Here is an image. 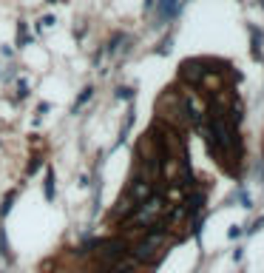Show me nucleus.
<instances>
[{"label":"nucleus","mask_w":264,"mask_h":273,"mask_svg":"<svg viewBox=\"0 0 264 273\" xmlns=\"http://www.w3.org/2000/svg\"><path fill=\"white\" fill-rule=\"evenodd\" d=\"M165 242H168L165 222H156V225H150V228L145 230V236H142L140 242L128 250V256H131L136 264H150V262H156L159 256H162Z\"/></svg>","instance_id":"obj_1"},{"label":"nucleus","mask_w":264,"mask_h":273,"mask_svg":"<svg viewBox=\"0 0 264 273\" xmlns=\"http://www.w3.org/2000/svg\"><path fill=\"white\" fill-rule=\"evenodd\" d=\"M128 250H131V245H128L122 236H111V239H100L97 250H94L91 256H94L102 267H111L114 262L128 259Z\"/></svg>","instance_id":"obj_2"},{"label":"nucleus","mask_w":264,"mask_h":273,"mask_svg":"<svg viewBox=\"0 0 264 273\" xmlns=\"http://www.w3.org/2000/svg\"><path fill=\"white\" fill-rule=\"evenodd\" d=\"M179 0H159L156 3V26H162V23H170V20L179 15Z\"/></svg>","instance_id":"obj_3"},{"label":"nucleus","mask_w":264,"mask_h":273,"mask_svg":"<svg viewBox=\"0 0 264 273\" xmlns=\"http://www.w3.org/2000/svg\"><path fill=\"white\" fill-rule=\"evenodd\" d=\"M43 196H46V202H54V196H57V174H54V168H46Z\"/></svg>","instance_id":"obj_4"},{"label":"nucleus","mask_w":264,"mask_h":273,"mask_svg":"<svg viewBox=\"0 0 264 273\" xmlns=\"http://www.w3.org/2000/svg\"><path fill=\"white\" fill-rule=\"evenodd\" d=\"M199 77H202V69H199V63H196V60L182 63V80H188V83H199Z\"/></svg>","instance_id":"obj_5"},{"label":"nucleus","mask_w":264,"mask_h":273,"mask_svg":"<svg viewBox=\"0 0 264 273\" xmlns=\"http://www.w3.org/2000/svg\"><path fill=\"white\" fill-rule=\"evenodd\" d=\"M91 97H94V86H86L82 91H80V97L74 100V106H71V114H77V111H80L82 106H86V103H88Z\"/></svg>","instance_id":"obj_6"},{"label":"nucleus","mask_w":264,"mask_h":273,"mask_svg":"<svg viewBox=\"0 0 264 273\" xmlns=\"http://www.w3.org/2000/svg\"><path fill=\"white\" fill-rule=\"evenodd\" d=\"M14 199H18V191H12V194L3 196V205H0V219H6L12 211V205H14Z\"/></svg>","instance_id":"obj_7"},{"label":"nucleus","mask_w":264,"mask_h":273,"mask_svg":"<svg viewBox=\"0 0 264 273\" xmlns=\"http://www.w3.org/2000/svg\"><path fill=\"white\" fill-rule=\"evenodd\" d=\"M28 26H26V20H20L18 23V46H28Z\"/></svg>","instance_id":"obj_8"},{"label":"nucleus","mask_w":264,"mask_h":273,"mask_svg":"<svg viewBox=\"0 0 264 273\" xmlns=\"http://www.w3.org/2000/svg\"><path fill=\"white\" fill-rule=\"evenodd\" d=\"M40 165H43V157H32L26 162V176H34L37 171H40Z\"/></svg>","instance_id":"obj_9"},{"label":"nucleus","mask_w":264,"mask_h":273,"mask_svg":"<svg viewBox=\"0 0 264 273\" xmlns=\"http://www.w3.org/2000/svg\"><path fill=\"white\" fill-rule=\"evenodd\" d=\"M116 100H128V103H131L134 100V88L131 86H120L116 88Z\"/></svg>","instance_id":"obj_10"},{"label":"nucleus","mask_w":264,"mask_h":273,"mask_svg":"<svg viewBox=\"0 0 264 273\" xmlns=\"http://www.w3.org/2000/svg\"><path fill=\"white\" fill-rule=\"evenodd\" d=\"M28 97V83L26 80H20L18 83V97H14V103H20V100H26Z\"/></svg>","instance_id":"obj_11"},{"label":"nucleus","mask_w":264,"mask_h":273,"mask_svg":"<svg viewBox=\"0 0 264 273\" xmlns=\"http://www.w3.org/2000/svg\"><path fill=\"white\" fill-rule=\"evenodd\" d=\"M46 3H57V0H46Z\"/></svg>","instance_id":"obj_12"}]
</instances>
